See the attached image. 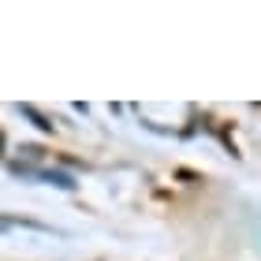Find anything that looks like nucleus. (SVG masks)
I'll return each instance as SVG.
<instances>
[{
  "label": "nucleus",
  "mask_w": 261,
  "mask_h": 261,
  "mask_svg": "<svg viewBox=\"0 0 261 261\" xmlns=\"http://www.w3.org/2000/svg\"><path fill=\"white\" fill-rule=\"evenodd\" d=\"M0 157H4V130H0Z\"/></svg>",
  "instance_id": "obj_2"
},
{
  "label": "nucleus",
  "mask_w": 261,
  "mask_h": 261,
  "mask_svg": "<svg viewBox=\"0 0 261 261\" xmlns=\"http://www.w3.org/2000/svg\"><path fill=\"white\" fill-rule=\"evenodd\" d=\"M19 112H22V116H30V120L38 123L41 130H53V123H49V116H41L38 109H34V105H19Z\"/></svg>",
  "instance_id": "obj_1"
}]
</instances>
